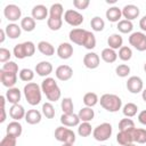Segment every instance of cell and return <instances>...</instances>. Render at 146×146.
<instances>
[{
  "mask_svg": "<svg viewBox=\"0 0 146 146\" xmlns=\"http://www.w3.org/2000/svg\"><path fill=\"white\" fill-rule=\"evenodd\" d=\"M68 38L73 43L79 44V46H83L86 49L91 50V49H94L96 47L95 34L92 32L88 31V30L80 29V27L73 29V30L70 31Z\"/></svg>",
  "mask_w": 146,
  "mask_h": 146,
  "instance_id": "1",
  "label": "cell"
},
{
  "mask_svg": "<svg viewBox=\"0 0 146 146\" xmlns=\"http://www.w3.org/2000/svg\"><path fill=\"white\" fill-rule=\"evenodd\" d=\"M41 90L42 92L46 95L47 99L50 100V102H57L60 96H62V91H60V88L58 87L57 82L55 81L54 78H46L42 83H41Z\"/></svg>",
  "mask_w": 146,
  "mask_h": 146,
  "instance_id": "2",
  "label": "cell"
},
{
  "mask_svg": "<svg viewBox=\"0 0 146 146\" xmlns=\"http://www.w3.org/2000/svg\"><path fill=\"white\" fill-rule=\"evenodd\" d=\"M23 92H24V96H25V99L26 102L32 105V106H35L38 104H40L41 102V87L35 83V82H29L24 86V89H23Z\"/></svg>",
  "mask_w": 146,
  "mask_h": 146,
  "instance_id": "3",
  "label": "cell"
},
{
  "mask_svg": "<svg viewBox=\"0 0 146 146\" xmlns=\"http://www.w3.org/2000/svg\"><path fill=\"white\" fill-rule=\"evenodd\" d=\"M100 106L107 112L115 113L122 107V100L119 96L114 94H104L99 99Z\"/></svg>",
  "mask_w": 146,
  "mask_h": 146,
  "instance_id": "4",
  "label": "cell"
},
{
  "mask_svg": "<svg viewBox=\"0 0 146 146\" xmlns=\"http://www.w3.org/2000/svg\"><path fill=\"white\" fill-rule=\"evenodd\" d=\"M35 52V44L32 41H25L18 43L14 47L13 54L18 59H24L26 57H32Z\"/></svg>",
  "mask_w": 146,
  "mask_h": 146,
  "instance_id": "5",
  "label": "cell"
},
{
  "mask_svg": "<svg viewBox=\"0 0 146 146\" xmlns=\"http://www.w3.org/2000/svg\"><path fill=\"white\" fill-rule=\"evenodd\" d=\"M113 132V128L111 125V123L108 122H103L100 124H98L94 131H92V137L97 140V141H105L107 139H110V137L112 136Z\"/></svg>",
  "mask_w": 146,
  "mask_h": 146,
  "instance_id": "6",
  "label": "cell"
},
{
  "mask_svg": "<svg viewBox=\"0 0 146 146\" xmlns=\"http://www.w3.org/2000/svg\"><path fill=\"white\" fill-rule=\"evenodd\" d=\"M55 138L58 141H62L63 144H74L75 143V133L73 130H71L67 127L60 125L57 127L55 130Z\"/></svg>",
  "mask_w": 146,
  "mask_h": 146,
  "instance_id": "7",
  "label": "cell"
},
{
  "mask_svg": "<svg viewBox=\"0 0 146 146\" xmlns=\"http://www.w3.org/2000/svg\"><path fill=\"white\" fill-rule=\"evenodd\" d=\"M129 43L138 51L146 50V34L144 32H133L129 36Z\"/></svg>",
  "mask_w": 146,
  "mask_h": 146,
  "instance_id": "8",
  "label": "cell"
},
{
  "mask_svg": "<svg viewBox=\"0 0 146 146\" xmlns=\"http://www.w3.org/2000/svg\"><path fill=\"white\" fill-rule=\"evenodd\" d=\"M83 16L74 9H68L64 13V21L71 26H80L83 23Z\"/></svg>",
  "mask_w": 146,
  "mask_h": 146,
  "instance_id": "9",
  "label": "cell"
},
{
  "mask_svg": "<svg viewBox=\"0 0 146 146\" xmlns=\"http://www.w3.org/2000/svg\"><path fill=\"white\" fill-rule=\"evenodd\" d=\"M3 15H5V17H6L9 22L14 23V22H16V21H18V19L21 18V16H22V10H21V8H19L18 6H16V5H14V3H10V5H7V6L5 7V9H3Z\"/></svg>",
  "mask_w": 146,
  "mask_h": 146,
  "instance_id": "10",
  "label": "cell"
},
{
  "mask_svg": "<svg viewBox=\"0 0 146 146\" xmlns=\"http://www.w3.org/2000/svg\"><path fill=\"white\" fill-rule=\"evenodd\" d=\"M127 89L128 91H130L131 94H139L143 91L144 89V82L143 80L137 76V75H133V76H130L127 81Z\"/></svg>",
  "mask_w": 146,
  "mask_h": 146,
  "instance_id": "11",
  "label": "cell"
},
{
  "mask_svg": "<svg viewBox=\"0 0 146 146\" xmlns=\"http://www.w3.org/2000/svg\"><path fill=\"white\" fill-rule=\"evenodd\" d=\"M0 81L8 89L13 88L16 84V82H17V73L6 72V71L0 70Z\"/></svg>",
  "mask_w": 146,
  "mask_h": 146,
  "instance_id": "12",
  "label": "cell"
},
{
  "mask_svg": "<svg viewBox=\"0 0 146 146\" xmlns=\"http://www.w3.org/2000/svg\"><path fill=\"white\" fill-rule=\"evenodd\" d=\"M99 63H100V58H99V56H98L96 52H94V51L87 52V54L84 55V57H83V65H84L87 68H89V70H95V68H97V67L99 66Z\"/></svg>",
  "mask_w": 146,
  "mask_h": 146,
  "instance_id": "13",
  "label": "cell"
},
{
  "mask_svg": "<svg viewBox=\"0 0 146 146\" xmlns=\"http://www.w3.org/2000/svg\"><path fill=\"white\" fill-rule=\"evenodd\" d=\"M55 75L60 81H68L73 76V70L70 65H59L55 71Z\"/></svg>",
  "mask_w": 146,
  "mask_h": 146,
  "instance_id": "14",
  "label": "cell"
},
{
  "mask_svg": "<svg viewBox=\"0 0 146 146\" xmlns=\"http://www.w3.org/2000/svg\"><path fill=\"white\" fill-rule=\"evenodd\" d=\"M60 123L64 125V127H76L80 124V119H79V115L75 114V113H70V114H62L60 116Z\"/></svg>",
  "mask_w": 146,
  "mask_h": 146,
  "instance_id": "15",
  "label": "cell"
},
{
  "mask_svg": "<svg viewBox=\"0 0 146 146\" xmlns=\"http://www.w3.org/2000/svg\"><path fill=\"white\" fill-rule=\"evenodd\" d=\"M139 8L136 6V5H125L123 8H122V16L128 19V21H132L135 18H137L139 16Z\"/></svg>",
  "mask_w": 146,
  "mask_h": 146,
  "instance_id": "16",
  "label": "cell"
},
{
  "mask_svg": "<svg viewBox=\"0 0 146 146\" xmlns=\"http://www.w3.org/2000/svg\"><path fill=\"white\" fill-rule=\"evenodd\" d=\"M57 55L62 59H68L73 55V46L68 42H62L57 48Z\"/></svg>",
  "mask_w": 146,
  "mask_h": 146,
  "instance_id": "17",
  "label": "cell"
},
{
  "mask_svg": "<svg viewBox=\"0 0 146 146\" xmlns=\"http://www.w3.org/2000/svg\"><path fill=\"white\" fill-rule=\"evenodd\" d=\"M132 130H127V131H120L116 135V141L121 145V146H128L130 144H133V135H132Z\"/></svg>",
  "mask_w": 146,
  "mask_h": 146,
  "instance_id": "18",
  "label": "cell"
},
{
  "mask_svg": "<svg viewBox=\"0 0 146 146\" xmlns=\"http://www.w3.org/2000/svg\"><path fill=\"white\" fill-rule=\"evenodd\" d=\"M35 72L40 76L48 78V75L52 72V65H51L50 62L42 60V62H40V63H38L35 65Z\"/></svg>",
  "mask_w": 146,
  "mask_h": 146,
  "instance_id": "19",
  "label": "cell"
},
{
  "mask_svg": "<svg viewBox=\"0 0 146 146\" xmlns=\"http://www.w3.org/2000/svg\"><path fill=\"white\" fill-rule=\"evenodd\" d=\"M31 14L35 21H43L48 16V8L43 5H36L32 8Z\"/></svg>",
  "mask_w": 146,
  "mask_h": 146,
  "instance_id": "20",
  "label": "cell"
},
{
  "mask_svg": "<svg viewBox=\"0 0 146 146\" xmlns=\"http://www.w3.org/2000/svg\"><path fill=\"white\" fill-rule=\"evenodd\" d=\"M105 15H106V18L110 22H112V23H116L117 22L119 23L121 21V17H122V9H120L116 6H113V7H110L106 10Z\"/></svg>",
  "mask_w": 146,
  "mask_h": 146,
  "instance_id": "21",
  "label": "cell"
},
{
  "mask_svg": "<svg viewBox=\"0 0 146 146\" xmlns=\"http://www.w3.org/2000/svg\"><path fill=\"white\" fill-rule=\"evenodd\" d=\"M6 132H7L8 136L18 138V137L22 135V132H23V127H22V124L19 123V121H13V122H10V123L7 125Z\"/></svg>",
  "mask_w": 146,
  "mask_h": 146,
  "instance_id": "22",
  "label": "cell"
},
{
  "mask_svg": "<svg viewBox=\"0 0 146 146\" xmlns=\"http://www.w3.org/2000/svg\"><path fill=\"white\" fill-rule=\"evenodd\" d=\"M7 102H9L10 104L15 105V104H18L19 100H21V90L16 87H13V88H9L7 91H6V95H5Z\"/></svg>",
  "mask_w": 146,
  "mask_h": 146,
  "instance_id": "23",
  "label": "cell"
},
{
  "mask_svg": "<svg viewBox=\"0 0 146 146\" xmlns=\"http://www.w3.org/2000/svg\"><path fill=\"white\" fill-rule=\"evenodd\" d=\"M25 110L22 105L19 104H15V105H11V107L9 108V116L11 119H14V121H19L22 120L23 117H25Z\"/></svg>",
  "mask_w": 146,
  "mask_h": 146,
  "instance_id": "24",
  "label": "cell"
},
{
  "mask_svg": "<svg viewBox=\"0 0 146 146\" xmlns=\"http://www.w3.org/2000/svg\"><path fill=\"white\" fill-rule=\"evenodd\" d=\"M5 31L9 39H17L21 36L22 27H21V25H17L16 23H9L5 27Z\"/></svg>",
  "mask_w": 146,
  "mask_h": 146,
  "instance_id": "25",
  "label": "cell"
},
{
  "mask_svg": "<svg viewBox=\"0 0 146 146\" xmlns=\"http://www.w3.org/2000/svg\"><path fill=\"white\" fill-rule=\"evenodd\" d=\"M107 44L111 49H120L123 44V38L119 33H113L107 38Z\"/></svg>",
  "mask_w": 146,
  "mask_h": 146,
  "instance_id": "26",
  "label": "cell"
},
{
  "mask_svg": "<svg viewBox=\"0 0 146 146\" xmlns=\"http://www.w3.org/2000/svg\"><path fill=\"white\" fill-rule=\"evenodd\" d=\"M41 113L38 110H29L25 114V121L29 124H38L41 121Z\"/></svg>",
  "mask_w": 146,
  "mask_h": 146,
  "instance_id": "27",
  "label": "cell"
},
{
  "mask_svg": "<svg viewBox=\"0 0 146 146\" xmlns=\"http://www.w3.org/2000/svg\"><path fill=\"white\" fill-rule=\"evenodd\" d=\"M78 115H79L80 121H82V122H90L94 119V116H95V112H94V110L91 107L84 106V107H82L79 111Z\"/></svg>",
  "mask_w": 146,
  "mask_h": 146,
  "instance_id": "28",
  "label": "cell"
},
{
  "mask_svg": "<svg viewBox=\"0 0 146 146\" xmlns=\"http://www.w3.org/2000/svg\"><path fill=\"white\" fill-rule=\"evenodd\" d=\"M38 50L42 54V55H46V56H52L55 54V48L54 46L48 42V41H40L38 43Z\"/></svg>",
  "mask_w": 146,
  "mask_h": 146,
  "instance_id": "29",
  "label": "cell"
},
{
  "mask_svg": "<svg viewBox=\"0 0 146 146\" xmlns=\"http://www.w3.org/2000/svg\"><path fill=\"white\" fill-rule=\"evenodd\" d=\"M100 57L105 62V63H114L116 59H117V54L115 52L114 49H111V48H105L102 50V54H100Z\"/></svg>",
  "mask_w": 146,
  "mask_h": 146,
  "instance_id": "30",
  "label": "cell"
},
{
  "mask_svg": "<svg viewBox=\"0 0 146 146\" xmlns=\"http://www.w3.org/2000/svg\"><path fill=\"white\" fill-rule=\"evenodd\" d=\"M21 27L25 32H32L35 29V19L33 17H30V16H26V17L22 18Z\"/></svg>",
  "mask_w": 146,
  "mask_h": 146,
  "instance_id": "31",
  "label": "cell"
},
{
  "mask_svg": "<svg viewBox=\"0 0 146 146\" xmlns=\"http://www.w3.org/2000/svg\"><path fill=\"white\" fill-rule=\"evenodd\" d=\"M99 102V98H98V96H97V94H95V92H87V94H84V96H83V104L87 106V107H94L95 105H97V103Z\"/></svg>",
  "mask_w": 146,
  "mask_h": 146,
  "instance_id": "32",
  "label": "cell"
},
{
  "mask_svg": "<svg viewBox=\"0 0 146 146\" xmlns=\"http://www.w3.org/2000/svg\"><path fill=\"white\" fill-rule=\"evenodd\" d=\"M133 141L137 144H146V129L135 128L132 131Z\"/></svg>",
  "mask_w": 146,
  "mask_h": 146,
  "instance_id": "33",
  "label": "cell"
},
{
  "mask_svg": "<svg viewBox=\"0 0 146 146\" xmlns=\"http://www.w3.org/2000/svg\"><path fill=\"white\" fill-rule=\"evenodd\" d=\"M64 13V8L60 3H52L49 8V17L52 18H62Z\"/></svg>",
  "mask_w": 146,
  "mask_h": 146,
  "instance_id": "34",
  "label": "cell"
},
{
  "mask_svg": "<svg viewBox=\"0 0 146 146\" xmlns=\"http://www.w3.org/2000/svg\"><path fill=\"white\" fill-rule=\"evenodd\" d=\"M137 112H138V106L135 103H128L122 108V113L125 117H132L137 114Z\"/></svg>",
  "mask_w": 146,
  "mask_h": 146,
  "instance_id": "35",
  "label": "cell"
},
{
  "mask_svg": "<svg viewBox=\"0 0 146 146\" xmlns=\"http://www.w3.org/2000/svg\"><path fill=\"white\" fill-rule=\"evenodd\" d=\"M116 29L119 30V32L121 33H130L133 29V24L131 21H128V19H121L117 25H116Z\"/></svg>",
  "mask_w": 146,
  "mask_h": 146,
  "instance_id": "36",
  "label": "cell"
},
{
  "mask_svg": "<svg viewBox=\"0 0 146 146\" xmlns=\"http://www.w3.org/2000/svg\"><path fill=\"white\" fill-rule=\"evenodd\" d=\"M60 107L64 114H70V113H74V105H73V100L70 97H65L62 99L60 103Z\"/></svg>",
  "mask_w": 146,
  "mask_h": 146,
  "instance_id": "37",
  "label": "cell"
},
{
  "mask_svg": "<svg viewBox=\"0 0 146 146\" xmlns=\"http://www.w3.org/2000/svg\"><path fill=\"white\" fill-rule=\"evenodd\" d=\"M90 26H91V29H92L94 31L100 32V31H103L104 27H105V22H104V19H103L102 17L95 16V17L91 18V21H90Z\"/></svg>",
  "mask_w": 146,
  "mask_h": 146,
  "instance_id": "38",
  "label": "cell"
},
{
  "mask_svg": "<svg viewBox=\"0 0 146 146\" xmlns=\"http://www.w3.org/2000/svg\"><path fill=\"white\" fill-rule=\"evenodd\" d=\"M117 56H119V58H120L121 60L128 62V60H130L131 57H132V50H131V48L128 47V46H122V47L119 49Z\"/></svg>",
  "mask_w": 146,
  "mask_h": 146,
  "instance_id": "39",
  "label": "cell"
},
{
  "mask_svg": "<svg viewBox=\"0 0 146 146\" xmlns=\"http://www.w3.org/2000/svg\"><path fill=\"white\" fill-rule=\"evenodd\" d=\"M78 133L81 136V137H88L91 135V132L94 131L92 130V127L89 122H82L78 125Z\"/></svg>",
  "mask_w": 146,
  "mask_h": 146,
  "instance_id": "40",
  "label": "cell"
},
{
  "mask_svg": "<svg viewBox=\"0 0 146 146\" xmlns=\"http://www.w3.org/2000/svg\"><path fill=\"white\" fill-rule=\"evenodd\" d=\"M135 122L129 119V117H125V119H121L120 122H119V129L120 131H127V130H132L135 129Z\"/></svg>",
  "mask_w": 146,
  "mask_h": 146,
  "instance_id": "41",
  "label": "cell"
},
{
  "mask_svg": "<svg viewBox=\"0 0 146 146\" xmlns=\"http://www.w3.org/2000/svg\"><path fill=\"white\" fill-rule=\"evenodd\" d=\"M42 114L47 119H54L55 117V107L50 102H47L42 105Z\"/></svg>",
  "mask_w": 146,
  "mask_h": 146,
  "instance_id": "42",
  "label": "cell"
},
{
  "mask_svg": "<svg viewBox=\"0 0 146 146\" xmlns=\"http://www.w3.org/2000/svg\"><path fill=\"white\" fill-rule=\"evenodd\" d=\"M18 74H19V79L24 82H27V83L31 82L34 78V72L31 68H22Z\"/></svg>",
  "mask_w": 146,
  "mask_h": 146,
  "instance_id": "43",
  "label": "cell"
},
{
  "mask_svg": "<svg viewBox=\"0 0 146 146\" xmlns=\"http://www.w3.org/2000/svg\"><path fill=\"white\" fill-rule=\"evenodd\" d=\"M47 25L51 31H58L60 30L62 25H63V19L62 18H52L49 17L47 19Z\"/></svg>",
  "mask_w": 146,
  "mask_h": 146,
  "instance_id": "44",
  "label": "cell"
},
{
  "mask_svg": "<svg viewBox=\"0 0 146 146\" xmlns=\"http://www.w3.org/2000/svg\"><path fill=\"white\" fill-rule=\"evenodd\" d=\"M115 73H116V75L120 76V78H125V76H128L129 73H130V67H129V65H127V64H120V65L116 66Z\"/></svg>",
  "mask_w": 146,
  "mask_h": 146,
  "instance_id": "45",
  "label": "cell"
},
{
  "mask_svg": "<svg viewBox=\"0 0 146 146\" xmlns=\"http://www.w3.org/2000/svg\"><path fill=\"white\" fill-rule=\"evenodd\" d=\"M2 71H6V72H13V73H18V65L15 63V62H7L2 65L1 67Z\"/></svg>",
  "mask_w": 146,
  "mask_h": 146,
  "instance_id": "46",
  "label": "cell"
},
{
  "mask_svg": "<svg viewBox=\"0 0 146 146\" xmlns=\"http://www.w3.org/2000/svg\"><path fill=\"white\" fill-rule=\"evenodd\" d=\"M17 138L15 137H11V136H8L6 135V137H3L0 141V146H16L17 145V141H16Z\"/></svg>",
  "mask_w": 146,
  "mask_h": 146,
  "instance_id": "47",
  "label": "cell"
},
{
  "mask_svg": "<svg viewBox=\"0 0 146 146\" xmlns=\"http://www.w3.org/2000/svg\"><path fill=\"white\" fill-rule=\"evenodd\" d=\"M10 57H11V52L9 49L7 48H0V62L1 63H7L10 60Z\"/></svg>",
  "mask_w": 146,
  "mask_h": 146,
  "instance_id": "48",
  "label": "cell"
},
{
  "mask_svg": "<svg viewBox=\"0 0 146 146\" xmlns=\"http://www.w3.org/2000/svg\"><path fill=\"white\" fill-rule=\"evenodd\" d=\"M89 5H90V1L89 0H73V6L76 9H80V10L87 9Z\"/></svg>",
  "mask_w": 146,
  "mask_h": 146,
  "instance_id": "49",
  "label": "cell"
},
{
  "mask_svg": "<svg viewBox=\"0 0 146 146\" xmlns=\"http://www.w3.org/2000/svg\"><path fill=\"white\" fill-rule=\"evenodd\" d=\"M138 121H139L141 124L146 125V110L141 111V112L138 114Z\"/></svg>",
  "mask_w": 146,
  "mask_h": 146,
  "instance_id": "50",
  "label": "cell"
},
{
  "mask_svg": "<svg viewBox=\"0 0 146 146\" xmlns=\"http://www.w3.org/2000/svg\"><path fill=\"white\" fill-rule=\"evenodd\" d=\"M139 27L143 31H146V15L143 18H140V21H139Z\"/></svg>",
  "mask_w": 146,
  "mask_h": 146,
  "instance_id": "51",
  "label": "cell"
},
{
  "mask_svg": "<svg viewBox=\"0 0 146 146\" xmlns=\"http://www.w3.org/2000/svg\"><path fill=\"white\" fill-rule=\"evenodd\" d=\"M6 31H5V29H1L0 30V43H2L3 41H5V39H6Z\"/></svg>",
  "mask_w": 146,
  "mask_h": 146,
  "instance_id": "52",
  "label": "cell"
},
{
  "mask_svg": "<svg viewBox=\"0 0 146 146\" xmlns=\"http://www.w3.org/2000/svg\"><path fill=\"white\" fill-rule=\"evenodd\" d=\"M141 97H143V100L146 102V88L143 89V91H141Z\"/></svg>",
  "mask_w": 146,
  "mask_h": 146,
  "instance_id": "53",
  "label": "cell"
},
{
  "mask_svg": "<svg viewBox=\"0 0 146 146\" xmlns=\"http://www.w3.org/2000/svg\"><path fill=\"white\" fill-rule=\"evenodd\" d=\"M116 0H106V3H115Z\"/></svg>",
  "mask_w": 146,
  "mask_h": 146,
  "instance_id": "54",
  "label": "cell"
},
{
  "mask_svg": "<svg viewBox=\"0 0 146 146\" xmlns=\"http://www.w3.org/2000/svg\"><path fill=\"white\" fill-rule=\"evenodd\" d=\"M62 146H74L73 144H63Z\"/></svg>",
  "mask_w": 146,
  "mask_h": 146,
  "instance_id": "55",
  "label": "cell"
},
{
  "mask_svg": "<svg viewBox=\"0 0 146 146\" xmlns=\"http://www.w3.org/2000/svg\"><path fill=\"white\" fill-rule=\"evenodd\" d=\"M144 71H145V72H146V63H145V64H144Z\"/></svg>",
  "mask_w": 146,
  "mask_h": 146,
  "instance_id": "56",
  "label": "cell"
},
{
  "mask_svg": "<svg viewBox=\"0 0 146 146\" xmlns=\"http://www.w3.org/2000/svg\"><path fill=\"white\" fill-rule=\"evenodd\" d=\"M128 146H137V145H135V144H130V145H128Z\"/></svg>",
  "mask_w": 146,
  "mask_h": 146,
  "instance_id": "57",
  "label": "cell"
},
{
  "mask_svg": "<svg viewBox=\"0 0 146 146\" xmlns=\"http://www.w3.org/2000/svg\"><path fill=\"white\" fill-rule=\"evenodd\" d=\"M100 146H107V145H100Z\"/></svg>",
  "mask_w": 146,
  "mask_h": 146,
  "instance_id": "58",
  "label": "cell"
}]
</instances>
